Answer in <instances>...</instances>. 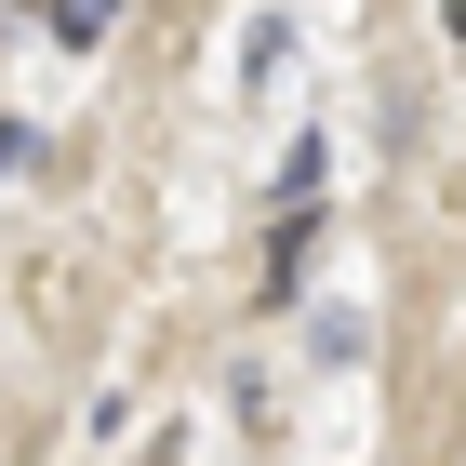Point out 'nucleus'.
Returning a JSON list of instances; mask_svg holds the SVG:
<instances>
[{"label": "nucleus", "mask_w": 466, "mask_h": 466, "mask_svg": "<svg viewBox=\"0 0 466 466\" xmlns=\"http://www.w3.org/2000/svg\"><path fill=\"white\" fill-rule=\"evenodd\" d=\"M107 27H120V0H54V40H67V54H94Z\"/></svg>", "instance_id": "1"}, {"label": "nucleus", "mask_w": 466, "mask_h": 466, "mask_svg": "<svg viewBox=\"0 0 466 466\" xmlns=\"http://www.w3.org/2000/svg\"><path fill=\"white\" fill-rule=\"evenodd\" d=\"M307 347H320V360H360V347H373V320H360V307H320V320H307Z\"/></svg>", "instance_id": "2"}, {"label": "nucleus", "mask_w": 466, "mask_h": 466, "mask_svg": "<svg viewBox=\"0 0 466 466\" xmlns=\"http://www.w3.org/2000/svg\"><path fill=\"white\" fill-rule=\"evenodd\" d=\"M320 174H333V147L307 134V147H293V160H280V200H293V214H307V200H320Z\"/></svg>", "instance_id": "3"}, {"label": "nucleus", "mask_w": 466, "mask_h": 466, "mask_svg": "<svg viewBox=\"0 0 466 466\" xmlns=\"http://www.w3.org/2000/svg\"><path fill=\"white\" fill-rule=\"evenodd\" d=\"M14 160H40V134H27V120H0V174H14Z\"/></svg>", "instance_id": "4"}, {"label": "nucleus", "mask_w": 466, "mask_h": 466, "mask_svg": "<svg viewBox=\"0 0 466 466\" xmlns=\"http://www.w3.org/2000/svg\"><path fill=\"white\" fill-rule=\"evenodd\" d=\"M440 40H453V54H466V0H440Z\"/></svg>", "instance_id": "5"}]
</instances>
